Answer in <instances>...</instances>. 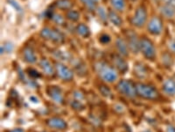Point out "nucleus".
Segmentation results:
<instances>
[{
  "label": "nucleus",
  "mask_w": 175,
  "mask_h": 132,
  "mask_svg": "<svg viewBox=\"0 0 175 132\" xmlns=\"http://www.w3.org/2000/svg\"><path fill=\"white\" fill-rule=\"evenodd\" d=\"M94 68L97 71V75L101 78L102 79L108 83H113L115 82L118 75L117 72L113 67L110 66L107 63L102 61L97 62L94 65Z\"/></svg>",
  "instance_id": "obj_1"
},
{
  "label": "nucleus",
  "mask_w": 175,
  "mask_h": 132,
  "mask_svg": "<svg viewBox=\"0 0 175 132\" xmlns=\"http://www.w3.org/2000/svg\"><path fill=\"white\" fill-rule=\"evenodd\" d=\"M136 89H137V94L144 99L155 100L159 97L158 92L157 91L155 87H153L152 85L143 84V83H137Z\"/></svg>",
  "instance_id": "obj_2"
},
{
  "label": "nucleus",
  "mask_w": 175,
  "mask_h": 132,
  "mask_svg": "<svg viewBox=\"0 0 175 132\" xmlns=\"http://www.w3.org/2000/svg\"><path fill=\"white\" fill-rule=\"evenodd\" d=\"M40 36L45 40L52 41L56 43H62L65 41V36L63 35V33H60L58 30L49 28H42L40 31Z\"/></svg>",
  "instance_id": "obj_3"
},
{
  "label": "nucleus",
  "mask_w": 175,
  "mask_h": 132,
  "mask_svg": "<svg viewBox=\"0 0 175 132\" xmlns=\"http://www.w3.org/2000/svg\"><path fill=\"white\" fill-rule=\"evenodd\" d=\"M116 88L121 94L125 95L128 98H134L137 95L136 85L133 82L129 80H121L116 85Z\"/></svg>",
  "instance_id": "obj_4"
},
{
  "label": "nucleus",
  "mask_w": 175,
  "mask_h": 132,
  "mask_svg": "<svg viewBox=\"0 0 175 132\" xmlns=\"http://www.w3.org/2000/svg\"><path fill=\"white\" fill-rule=\"evenodd\" d=\"M140 50L144 57L148 60H154L156 57V49L153 43L146 37L142 38L140 40Z\"/></svg>",
  "instance_id": "obj_5"
},
{
  "label": "nucleus",
  "mask_w": 175,
  "mask_h": 132,
  "mask_svg": "<svg viewBox=\"0 0 175 132\" xmlns=\"http://www.w3.org/2000/svg\"><path fill=\"white\" fill-rule=\"evenodd\" d=\"M147 20V11L143 5L138 6L131 19V24L137 28H142Z\"/></svg>",
  "instance_id": "obj_6"
},
{
  "label": "nucleus",
  "mask_w": 175,
  "mask_h": 132,
  "mask_svg": "<svg viewBox=\"0 0 175 132\" xmlns=\"http://www.w3.org/2000/svg\"><path fill=\"white\" fill-rule=\"evenodd\" d=\"M126 37L130 50L134 54H138L140 50V41L138 40V35L132 30H128L126 32Z\"/></svg>",
  "instance_id": "obj_7"
},
{
  "label": "nucleus",
  "mask_w": 175,
  "mask_h": 132,
  "mask_svg": "<svg viewBox=\"0 0 175 132\" xmlns=\"http://www.w3.org/2000/svg\"><path fill=\"white\" fill-rule=\"evenodd\" d=\"M55 70L56 73L59 78L65 81H70L73 79L74 78V73L73 71L61 63H55Z\"/></svg>",
  "instance_id": "obj_8"
},
{
  "label": "nucleus",
  "mask_w": 175,
  "mask_h": 132,
  "mask_svg": "<svg viewBox=\"0 0 175 132\" xmlns=\"http://www.w3.org/2000/svg\"><path fill=\"white\" fill-rule=\"evenodd\" d=\"M163 29V23L160 18L158 17H153L149 21L147 25V30L150 33L153 35H158L160 34Z\"/></svg>",
  "instance_id": "obj_9"
},
{
  "label": "nucleus",
  "mask_w": 175,
  "mask_h": 132,
  "mask_svg": "<svg viewBox=\"0 0 175 132\" xmlns=\"http://www.w3.org/2000/svg\"><path fill=\"white\" fill-rule=\"evenodd\" d=\"M46 93L48 96L50 97L51 99H53L55 103L57 104H62L63 103V96L61 94V91L59 87L57 86H49L47 90H46Z\"/></svg>",
  "instance_id": "obj_10"
},
{
  "label": "nucleus",
  "mask_w": 175,
  "mask_h": 132,
  "mask_svg": "<svg viewBox=\"0 0 175 132\" xmlns=\"http://www.w3.org/2000/svg\"><path fill=\"white\" fill-rule=\"evenodd\" d=\"M112 62L116 68L121 72H125L128 70V63L121 55H114L112 57Z\"/></svg>",
  "instance_id": "obj_11"
},
{
  "label": "nucleus",
  "mask_w": 175,
  "mask_h": 132,
  "mask_svg": "<svg viewBox=\"0 0 175 132\" xmlns=\"http://www.w3.org/2000/svg\"><path fill=\"white\" fill-rule=\"evenodd\" d=\"M46 124L50 128L53 129H65L68 127L67 123L63 119L59 117H52L46 121Z\"/></svg>",
  "instance_id": "obj_12"
},
{
  "label": "nucleus",
  "mask_w": 175,
  "mask_h": 132,
  "mask_svg": "<svg viewBox=\"0 0 175 132\" xmlns=\"http://www.w3.org/2000/svg\"><path fill=\"white\" fill-rule=\"evenodd\" d=\"M116 47L122 57H127L129 55V47L128 44L122 38H117L116 41Z\"/></svg>",
  "instance_id": "obj_13"
},
{
  "label": "nucleus",
  "mask_w": 175,
  "mask_h": 132,
  "mask_svg": "<svg viewBox=\"0 0 175 132\" xmlns=\"http://www.w3.org/2000/svg\"><path fill=\"white\" fill-rule=\"evenodd\" d=\"M23 57L24 60L26 63H28L33 64V63H35L37 62V57H36L35 53H34L32 48L29 47V46L24 48Z\"/></svg>",
  "instance_id": "obj_14"
},
{
  "label": "nucleus",
  "mask_w": 175,
  "mask_h": 132,
  "mask_svg": "<svg viewBox=\"0 0 175 132\" xmlns=\"http://www.w3.org/2000/svg\"><path fill=\"white\" fill-rule=\"evenodd\" d=\"M40 66L41 70L46 75L52 76L54 72V67L52 65V63L46 58H42L41 60L40 61Z\"/></svg>",
  "instance_id": "obj_15"
},
{
  "label": "nucleus",
  "mask_w": 175,
  "mask_h": 132,
  "mask_svg": "<svg viewBox=\"0 0 175 132\" xmlns=\"http://www.w3.org/2000/svg\"><path fill=\"white\" fill-rule=\"evenodd\" d=\"M163 91L168 95H175V80L173 79H166L163 84Z\"/></svg>",
  "instance_id": "obj_16"
},
{
  "label": "nucleus",
  "mask_w": 175,
  "mask_h": 132,
  "mask_svg": "<svg viewBox=\"0 0 175 132\" xmlns=\"http://www.w3.org/2000/svg\"><path fill=\"white\" fill-rule=\"evenodd\" d=\"M160 12H161V14L167 19H172L175 16V8L173 6L167 5V4L162 5L160 7Z\"/></svg>",
  "instance_id": "obj_17"
},
{
  "label": "nucleus",
  "mask_w": 175,
  "mask_h": 132,
  "mask_svg": "<svg viewBox=\"0 0 175 132\" xmlns=\"http://www.w3.org/2000/svg\"><path fill=\"white\" fill-rule=\"evenodd\" d=\"M134 72L135 75L138 77V79H144L147 75V70L145 66L141 63H137L134 66Z\"/></svg>",
  "instance_id": "obj_18"
},
{
  "label": "nucleus",
  "mask_w": 175,
  "mask_h": 132,
  "mask_svg": "<svg viewBox=\"0 0 175 132\" xmlns=\"http://www.w3.org/2000/svg\"><path fill=\"white\" fill-rule=\"evenodd\" d=\"M108 18L111 20V22L116 27H120L123 24V20L120 18V16L114 11H110L109 14H108Z\"/></svg>",
  "instance_id": "obj_19"
},
{
  "label": "nucleus",
  "mask_w": 175,
  "mask_h": 132,
  "mask_svg": "<svg viewBox=\"0 0 175 132\" xmlns=\"http://www.w3.org/2000/svg\"><path fill=\"white\" fill-rule=\"evenodd\" d=\"M76 32H77V33H78L80 36H82L83 38L88 37L89 34H90L89 28H88L85 24L83 23L79 24L78 26L76 27Z\"/></svg>",
  "instance_id": "obj_20"
},
{
  "label": "nucleus",
  "mask_w": 175,
  "mask_h": 132,
  "mask_svg": "<svg viewBox=\"0 0 175 132\" xmlns=\"http://www.w3.org/2000/svg\"><path fill=\"white\" fill-rule=\"evenodd\" d=\"M56 7L61 10H69L73 6V3L70 0H57L55 2Z\"/></svg>",
  "instance_id": "obj_21"
},
{
  "label": "nucleus",
  "mask_w": 175,
  "mask_h": 132,
  "mask_svg": "<svg viewBox=\"0 0 175 132\" xmlns=\"http://www.w3.org/2000/svg\"><path fill=\"white\" fill-rule=\"evenodd\" d=\"M111 3L113 8L118 12H123L125 9V0H111Z\"/></svg>",
  "instance_id": "obj_22"
},
{
  "label": "nucleus",
  "mask_w": 175,
  "mask_h": 132,
  "mask_svg": "<svg viewBox=\"0 0 175 132\" xmlns=\"http://www.w3.org/2000/svg\"><path fill=\"white\" fill-rule=\"evenodd\" d=\"M67 18L73 21V22H76L77 20H79L80 19V13H79L77 11H74V10H69V12L67 13Z\"/></svg>",
  "instance_id": "obj_23"
},
{
  "label": "nucleus",
  "mask_w": 175,
  "mask_h": 132,
  "mask_svg": "<svg viewBox=\"0 0 175 132\" xmlns=\"http://www.w3.org/2000/svg\"><path fill=\"white\" fill-rule=\"evenodd\" d=\"M97 13L98 15V17L101 19L102 21H103V22H106L107 19H109L108 18V15H107V13L105 9H104V7H102V6H98L97 8Z\"/></svg>",
  "instance_id": "obj_24"
},
{
  "label": "nucleus",
  "mask_w": 175,
  "mask_h": 132,
  "mask_svg": "<svg viewBox=\"0 0 175 132\" xmlns=\"http://www.w3.org/2000/svg\"><path fill=\"white\" fill-rule=\"evenodd\" d=\"M70 106H71L72 109H74V110H77V111H81L84 109V106L81 103V101H79L77 99L70 101Z\"/></svg>",
  "instance_id": "obj_25"
},
{
  "label": "nucleus",
  "mask_w": 175,
  "mask_h": 132,
  "mask_svg": "<svg viewBox=\"0 0 175 132\" xmlns=\"http://www.w3.org/2000/svg\"><path fill=\"white\" fill-rule=\"evenodd\" d=\"M99 89L103 96H105L107 98H112V93H111V89L109 87H107L106 85H101Z\"/></svg>",
  "instance_id": "obj_26"
},
{
  "label": "nucleus",
  "mask_w": 175,
  "mask_h": 132,
  "mask_svg": "<svg viewBox=\"0 0 175 132\" xmlns=\"http://www.w3.org/2000/svg\"><path fill=\"white\" fill-rule=\"evenodd\" d=\"M81 2L89 11H94V10L96 9V2H94L93 0H81Z\"/></svg>",
  "instance_id": "obj_27"
},
{
  "label": "nucleus",
  "mask_w": 175,
  "mask_h": 132,
  "mask_svg": "<svg viewBox=\"0 0 175 132\" xmlns=\"http://www.w3.org/2000/svg\"><path fill=\"white\" fill-rule=\"evenodd\" d=\"M55 57L61 61H67L69 59V55L67 52L57 51L55 52Z\"/></svg>",
  "instance_id": "obj_28"
},
{
  "label": "nucleus",
  "mask_w": 175,
  "mask_h": 132,
  "mask_svg": "<svg viewBox=\"0 0 175 132\" xmlns=\"http://www.w3.org/2000/svg\"><path fill=\"white\" fill-rule=\"evenodd\" d=\"M52 19L55 22L57 25H63L65 23V19L60 14H57V13H54Z\"/></svg>",
  "instance_id": "obj_29"
},
{
  "label": "nucleus",
  "mask_w": 175,
  "mask_h": 132,
  "mask_svg": "<svg viewBox=\"0 0 175 132\" xmlns=\"http://www.w3.org/2000/svg\"><path fill=\"white\" fill-rule=\"evenodd\" d=\"M7 2H8L10 5H12V6H13L17 12H19V13H22V7H21V5H19V3H18L16 0H7Z\"/></svg>",
  "instance_id": "obj_30"
},
{
  "label": "nucleus",
  "mask_w": 175,
  "mask_h": 132,
  "mask_svg": "<svg viewBox=\"0 0 175 132\" xmlns=\"http://www.w3.org/2000/svg\"><path fill=\"white\" fill-rule=\"evenodd\" d=\"M27 73L28 75L30 76L31 78H33V79H38V78L41 77V75L36 70H34V69H28Z\"/></svg>",
  "instance_id": "obj_31"
},
{
  "label": "nucleus",
  "mask_w": 175,
  "mask_h": 132,
  "mask_svg": "<svg viewBox=\"0 0 175 132\" xmlns=\"http://www.w3.org/2000/svg\"><path fill=\"white\" fill-rule=\"evenodd\" d=\"M111 36L109 35V34H106V33H103V34H102L101 36H100V39H99V41H100V43H103V44H106V43H109L111 42Z\"/></svg>",
  "instance_id": "obj_32"
},
{
  "label": "nucleus",
  "mask_w": 175,
  "mask_h": 132,
  "mask_svg": "<svg viewBox=\"0 0 175 132\" xmlns=\"http://www.w3.org/2000/svg\"><path fill=\"white\" fill-rule=\"evenodd\" d=\"M73 96L74 97V99H77V100H83L84 99V96L83 94L81 93V92H79V91H75L73 93Z\"/></svg>",
  "instance_id": "obj_33"
},
{
  "label": "nucleus",
  "mask_w": 175,
  "mask_h": 132,
  "mask_svg": "<svg viewBox=\"0 0 175 132\" xmlns=\"http://www.w3.org/2000/svg\"><path fill=\"white\" fill-rule=\"evenodd\" d=\"M4 47H5V49L6 50L7 53H11V52L13 50V44L11 43H5L4 44Z\"/></svg>",
  "instance_id": "obj_34"
},
{
  "label": "nucleus",
  "mask_w": 175,
  "mask_h": 132,
  "mask_svg": "<svg viewBox=\"0 0 175 132\" xmlns=\"http://www.w3.org/2000/svg\"><path fill=\"white\" fill-rule=\"evenodd\" d=\"M168 47H169V48H170L171 51L175 54V40L174 41H172V42H170L169 45H168Z\"/></svg>",
  "instance_id": "obj_35"
},
{
  "label": "nucleus",
  "mask_w": 175,
  "mask_h": 132,
  "mask_svg": "<svg viewBox=\"0 0 175 132\" xmlns=\"http://www.w3.org/2000/svg\"><path fill=\"white\" fill-rule=\"evenodd\" d=\"M54 12L52 11L51 9H47L46 10V16L48 18V19H52L53 18V16H54Z\"/></svg>",
  "instance_id": "obj_36"
},
{
  "label": "nucleus",
  "mask_w": 175,
  "mask_h": 132,
  "mask_svg": "<svg viewBox=\"0 0 175 132\" xmlns=\"http://www.w3.org/2000/svg\"><path fill=\"white\" fill-rule=\"evenodd\" d=\"M164 1L166 2V4L172 5V6H173L175 8V0H164Z\"/></svg>",
  "instance_id": "obj_37"
},
{
  "label": "nucleus",
  "mask_w": 175,
  "mask_h": 132,
  "mask_svg": "<svg viewBox=\"0 0 175 132\" xmlns=\"http://www.w3.org/2000/svg\"><path fill=\"white\" fill-rule=\"evenodd\" d=\"M166 132H175V127L172 126V125H169L166 128Z\"/></svg>",
  "instance_id": "obj_38"
},
{
  "label": "nucleus",
  "mask_w": 175,
  "mask_h": 132,
  "mask_svg": "<svg viewBox=\"0 0 175 132\" xmlns=\"http://www.w3.org/2000/svg\"><path fill=\"white\" fill-rule=\"evenodd\" d=\"M9 132H25V131H24L22 129H14L10 130Z\"/></svg>",
  "instance_id": "obj_39"
},
{
  "label": "nucleus",
  "mask_w": 175,
  "mask_h": 132,
  "mask_svg": "<svg viewBox=\"0 0 175 132\" xmlns=\"http://www.w3.org/2000/svg\"><path fill=\"white\" fill-rule=\"evenodd\" d=\"M30 99H31V100H32V102H34V103H37L38 101H39L37 98H36V97H34V96H32V97H30Z\"/></svg>",
  "instance_id": "obj_40"
},
{
  "label": "nucleus",
  "mask_w": 175,
  "mask_h": 132,
  "mask_svg": "<svg viewBox=\"0 0 175 132\" xmlns=\"http://www.w3.org/2000/svg\"><path fill=\"white\" fill-rule=\"evenodd\" d=\"M5 50V47H4V46H1V55H3V53H4Z\"/></svg>",
  "instance_id": "obj_41"
},
{
  "label": "nucleus",
  "mask_w": 175,
  "mask_h": 132,
  "mask_svg": "<svg viewBox=\"0 0 175 132\" xmlns=\"http://www.w3.org/2000/svg\"><path fill=\"white\" fill-rule=\"evenodd\" d=\"M144 132H152V131H150V130H144Z\"/></svg>",
  "instance_id": "obj_42"
},
{
  "label": "nucleus",
  "mask_w": 175,
  "mask_h": 132,
  "mask_svg": "<svg viewBox=\"0 0 175 132\" xmlns=\"http://www.w3.org/2000/svg\"><path fill=\"white\" fill-rule=\"evenodd\" d=\"M93 1H94V2H97L98 0H93Z\"/></svg>",
  "instance_id": "obj_43"
},
{
  "label": "nucleus",
  "mask_w": 175,
  "mask_h": 132,
  "mask_svg": "<svg viewBox=\"0 0 175 132\" xmlns=\"http://www.w3.org/2000/svg\"><path fill=\"white\" fill-rule=\"evenodd\" d=\"M131 1H135V0H131Z\"/></svg>",
  "instance_id": "obj_44"
},
{
  "label": "nucleus",
  "mask_w": 175,
  "mask_h": 132,
  "mask_svg": "<svg viewBox=\"0 0 175 132\" xmlns=\"http://www.w3.org/2000/svg\"><path fill=\"white\" fill-rule=\"evenodd\" d=\"M43 132H46V131H43Z\"/></svg>",
  "instance_id": "obj_45"
}]
</instances>
